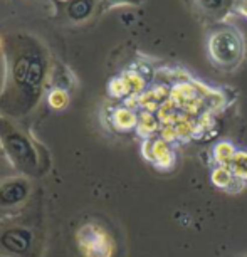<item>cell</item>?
<instances>
[{"instance_id": "7", "label": "cell", "mask_w": 247, "mask_h": 257, "mask_svg": "<svg viewBox=\"0 0 247 257\" xmlns=\"http://www.w3.org/2000/svg\"><path fill=\"white\" fill-rule=\"evenodd\" d=\"M67 101H69V98H67V93H66L64 89L56 88V89L51 91V94H49V104L54 109H62L67 104Z\"/></svg>"}, {"instance_id": "8", "label": "cell", "mask_w": 247, "mask_h": 257, "mask_svg": "<svg viewBox=\"0 0 247 257\" xmlns=\"http://www.w3.org/2000/svg\"><path fill=\"white\" fill-rule=\"evenodd\" d=\"M89 4H88V0H76V2H72L71 6H69V16L72 19H82V17H86L89 14Z\"/></svg>"}, {"instance_id": "5", "label": "cell", "mask_w": 247, "mask_h": 257, "mask_svg": "<svg viewBox=\"0 0 247 257\" xmlns=\"http://www.w3.org/2000/svg\"><path fill=\"white\" fill-rule=\"evenodd\" d=\"M234 155H235L234 147H232L230 143H227V142H222V143H219L214 148V158H215V162L219 163V165H222V167H227V165L232 162Z\"/></svg>"}, {"instance_id": "1", "label": "cell", "mask_w": 247, "mask_h": 257, "mask_svg": "<svg viewBox=\"0 0 247 257\" xmlns=\"http://www.w3.org/2000/svg\"><path fill=\"white\" fill-rule=\"evenodd\" d=\"M77 247L84 257H113L114 240L103 225L89 222L76 234Z\"/></svg>"}, {"instance_id": "3", "label": "cell", "mask_w": 247, "mask_h": 257, "mask_svg": "<svg viewBox=\"0 0 247 257\" xmlns=\"http://www.w3.org/2000/svg\"><path fill=\"white\" fill-rule=\"evenodd\" d=\"M143 155L147 157L153 165H157L158 168H170L175 163V152L168 147V143L165 140H148L143 145Z\"/></svg>"}, {"instance_id": "6", "label": "cell", "mask_w": 247, "mask_h": 257, "mask_svg": "<svg viewBox=\"0 0 247 257\" xmlns=\"http://www.w3.org/2000/svg\"><path fill=\"white\" fill-rule=\"evenodd\" d=\"M114 124L119 130H130L137 124V116L128 109H119L114 113Z\"/></svg>"}, {"instance_id": "9", "label": "cell", "mask_w": 247, "mask_h": 257, "mask_svg": "<svg viewBox=\"0 0 247 257\" xmlns=\"http://www.w3.org/2000/svg\"><path fill=\"white\" fill-rule=\"evenodd\" d=\"M222 2H224V0H198V4H200L205 11H217V9L222 7Z\"/></svg>"}, {"instance_id": "2", "label": "cell", "mask_w": 247, "mask_h": 257, "mask_svg": "<svg viewBox=\"0 0 247 257\" xmlns=\"http://www.w3.org/2000/svg\"><path fill=\"white\" fill-rule=\"evenodd\" d=\"M210 56L220 66H234L240 59L242 44L234 31H219L210 37Z\"/></svg>"}, {"instance_id": "4", "label": "cell", "mask_w": 247, "mask_h": 257, "mask_svg": "<svg viewBox=\"0 0 247 257\" xmlns=\"http://www.w3.org/2000/svg\"><path fill=\"white\" fill-rule=\"evenodd\" d=\"M227 167L230 168L237 180L247 182V152H235L234 158Z\"/></svg>"}]
</instances>
